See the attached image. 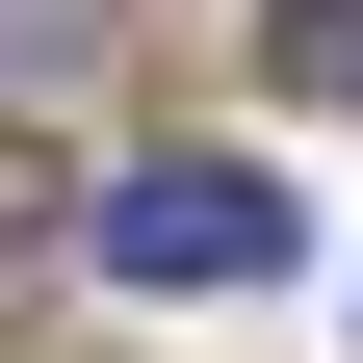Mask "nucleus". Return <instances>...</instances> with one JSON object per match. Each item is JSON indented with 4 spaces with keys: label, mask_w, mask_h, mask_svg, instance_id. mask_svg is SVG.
<instances>
[{
    "label": "nucleus",
    "mask_w": 363,
    "mask_h": 363,
    "mask_svg": "<svg viewBox=\"0 0 363 363\" xmlns=\"http://www.w3.org/2000/svg\"><path fill=\"white\" fill-rule=\"evenodd\" d=\"M78 234H104V286H286V182L259 156H130Z\"/></svg>",
    "instance_id": "1"
},
{
    "label": "nucleus",
    "mask_w": 363,
    "mask_h": 363,
    "mask_svg": "<svg viewBox=\"0 0 363 363\" xmlns=\"http://www.w3.org/2000/svg\"><path fill=\"white\" fill-rule=\"evenodd\" d=\"M259 52H286L311 104H363V0H259Z\"/></svg>",
    "instance_id": "2"
},
{
    "label": "nucleus",
    "mask_w": 363,
    "mask_h": 363,
    "mask_svg": "<svg viewBox=\"0 0 363 363\" xmlns=\"http://www.w3.org/2000/svg\"><path fill=\"white\" fill-rule=\"evenodd\" d=\"M26 259H52V208H26V156H0V311H26Z\"/></svg>",
    "instance_id": "3"
}]
</instances>
